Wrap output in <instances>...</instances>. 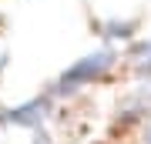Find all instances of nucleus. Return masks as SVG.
Wrapping results in <instances>:
<instances>
[{"mask_svg": "<svg viewBox=\"0 0 151 144\" xmlns=\"http://www.w3.org/2000/svg\"><path fill=\"white\" fill-rule=\"evenodd\" d=\"M34 144H50V138H47V134H37V138H34Z\"/></svg>", "mask_w": 151, "mask_h": 144, "instance_id": "39448f33", "label": "nucleus"}, {"mask_svg": "<svg viewBox=\"0 0 151 144\" xmlns=\"http://www.w3.org/2000/svg\"><path fill=\"white\" fill-rule=\"evenodd\" d=\"M111 64H114V54H111V50L91 54V57L77 60V64L70 67L64 77H60V87H57V91H77L81 84H87V80H94V77H101L104 70H111Z\"/></svg>", "mask_w": 151, "mask_h": 144, "instance_id": "f257e3e1", "label": "nucleus"}, {"mask_svg": "<svg viewBox=\"0 0 151 144\" xmlns=\"http://www.w3.org/2000/svg\"><path fill=\"white\" fill-rule=\"evenodd\" d=\"M145 144H151V128H148V138H145Z\"/></svg>", "mask_w": 151, "mask_h": 144, "instance_id": "423d86ee", "label": "nucleus"}, {"mask_svg": "<svg viewBox=\"0 0 151 144\" xmlns=\"http://www.w3.org/2000/svg\"><path fill=\"white\" fill-rule=\"evenodd\" d=\"M108 30H114L111 37H128V30H131V24H108Z\"/></svg>", "mask_w": 151, "mask_h": 144, "instance_id": "20e7f679", "label": "nucleus"}, {"mask_svg": "<svg viewBox=\"0 0 151 144\" xmlns=\"http://www.w3.org/2000/svg\"><path fill=\"white\" fill-rule=\"evenodd\" d=\"M134 64H138V70H148L151 74V40H145V44L134 47Z\"/></svg>", "mask_w": 151, "mask_h": 144, "instance_id": "7ed1b4c3", "label": "nucleus"}, {"mask_svg": "<svg viewBox=\"0 0 151 144\" xmlns=\"http://www.w3.org/2000/svg\"><path fill=\"white\" fill-rule=\"evenodd\" d=\"M44 114H47V101H44V97H34V101L14 107V111H7L4 121H10V124H24V128H37V124L44 121Z\"/></svg>", "mask_w": 151, "mask_h": 144, "instance_id": "f03ea898", "label": "nucleus"}]
</instances>
